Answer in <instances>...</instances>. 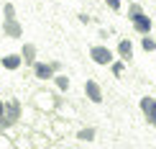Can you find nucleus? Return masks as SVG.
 I'll use <instances>...</instances> for the list:
<instances>
[{
  "mask_svg": "<svg viewBox=\"0 0 156 149\" xmlns=\"http://www.w3.org/2000/svg\"><path fill=\"white\" fill-rule=\"evenodd\" d=\"M90 59L95 64H100V67H110V64L115 62V54H113L110 47H105V44H95V47H90Z\"/></svg>",
  "mask_w": 156,
  "mask_h": 149,
  "instance_id": "obj_1",
  "label": "nucleus"
},
{
  "mask_svg": "<svg viewBox=\"0 0 156 149\" xmlns=\"http://www.w3.org/2000/svg\"><path fill=\"white\" fill-rule=\"evenodd\" d=\"M128 21H131L133 31H136V34H141V36L151 34V28H154V21L146 16L144 10H133V13H128Z\"/></svg>",
  "mask_w": 156,
  "mask_h": 149,
  "instance_id": "obj_2",
  "label": "nucleus"
},
{
  "mask_svg": "<svg viewBox=\"0 0 156 149\" xmlns=\"http://www.w3.org/2000/svg\"><path fill=\"white\" fill-rule=\"evenodd\" d=\"M62 100L56 98V95L46 93V90H38V93L34 95V108H38V111H54V108H59Z\"/></svg>",
  "mask_w": 156,
  "mask_h": 149,
  "instance_id": "obj_3",
  "label": "nucleus"
},
{
  "mask_svg": "<svg viewBox=\"0 0 156 149\" xmlns=\"http://www.w3.org/2000/svg\"><path fill=\"white\" fill-rule=\"evenodd\" d=\"M138 108H141V113H144V118L156 129V98H151V95L141 98L138 100Z\"/></svg>",
  "mask_w": 156,
  "mask_h": 149,
  "instance_id": "obj_4",
  "label": "nucleus"
},
{
  "mask_svg": "<svg viewBox=\"0 0 156 149\" xmlns=\"http://www.w3.org/2000/svg\"><path fill=\"white\" fill-rule=\"evenodd\" d=\"M21 116H23L21 100H18V98H10L8 106H5V121H8V126H16L18 121H21Z\"/></svg>",
  "mask_w": 156,
  "mask_h": 149,
  "instance_id": "obj_5",
  "label": "nucleus"
},
{
  "mask_svg": "<svg viewBox=\"0 0 156 149\" xmlns=\"http://www.w3.org/2000/svg\"><path fill=\"white\" fill-rule=\"evenodd\" d=\"M84 95H87L90 103H95V106H100L102 103V88L97 80H84Z\"/></svg>",
  "mask_w": 156,
  "mask_h": 149,
  "instance_id": "obj_6",
  "label": "nucleus"
},
{
  "mask_svg": "<svg viewBox=\"0 0 156 149\" xmlns=\"http://www.w3.org/2000/svg\"><path fill=\"white\" fill-rule=\"evenodd\" d=\"M56 69L51 67V62H36L34 64V77L36 80H54Z\"/></svg>",
  "mask_w": 156,
  "mask_h": 149,
  "instance_id": "obj_7",
  "label": "nucleus"
},
{
  "mask_svg": "<svg viewBox=\"0 0 156 149\" xmlns=\"http://www.w3.org/2000/svg\"><path fill=\"white\" fill-rule=\"evenodd\" d=\"M3 34H5V39H21L23 36V26L18 23V18L3 21Z\"/></svg>",
  "mask_w": 156,
  "mask_h": 149,
  "instance_id": "obj_8",
  "label": "nucleus"
},
{
  "mask_svg": "<svg viewBox=\"0 0 156 149\" xmlns=\"http://www.w3.org/2000/svg\"><path fill=\"white\" fill-rule=\"evenodd\" d=\"M0 64H3V69H8V72H16L23 64V57L21 54H5L3 59H0Z\"/></svg>",
  "mask_w": 156,
  "mask_h": 149,
  "instance_id": "obj_9",
  "label": "nucleus"
},
{
  "mask_svg": "<svg viewBox=\"0 0 156 149\" xmlns=\"http://www.w3.org/2000/svg\"><path fill=\"white\" fill-rule=\"evenodd\" d=\"M21 57H23V64H28V67H34V64L38 62V59H36V44L26 41V44H23V49H21Z\"/></svg>",
  "mask_w": 156,
  "mask_h": 149,
  "instance_id": "obj_10",
  "label": "nucleus"
},
{
  "mask_svg": "<svg viewBox=\"0 0 156 149\" xmlns=\"http://www.w3.org/2000/svg\"><path fill=\"white\" fill-rule=\"evenodd\" d=\"M118 57L126 59V62L133 59V41H131V39H120V41H118Z\"/></svg>",
  "mask_w": 156,
  "mask_h": 149,
  "instance_id": "obj_11",
  "label": "nucleus"
},
{
  "mask_svg": "<svg viewBox=\"0 0 156 149\" xmlns=\"http://www.w3.org/2000/svg\"><path fill=\"white\" fill-rule=\"evenodd\" d=\"M95 136H97V131H95L92 126L80 129V131H77V139H80V141H87V144H90V141H95Z\"/></svg>",
  "mask_w": 156,
  "mask_h": 149,
  "instance_id": "obj_12",
  "label": "nucleus"
},
{
  "mask_svg": "<svg viewBox=\"0 0 156 149\" xmlns=\"http://www.w3.org/2000/svg\"><path fill=\"white\" fill-rule=\"evenodd\" d=\"M54 85H56V90H62V93H67L72 82H69V77H67V75H54Z\"/></svg>",
  "mask_w": 156,
  "mask_h": 149,
  "instance_id": "obj_13",
  "label": "nucleus"
},
{
  "mask_svg": "<svg viewBox=\"0 0 156 149\" xmlns=\"http://www.w3.org/2000/svg\"><path fill=\"white\" fill-rule=\"evenodd\" d=\"M126 59H120V57H118V59H115L113 64H110V72H113V77H120L123 75V69H126Z\"/></svg>",
  "mask_w": 156,
  "mask_h": 149,
  "instance_id": "obj_14",
  "label": "nucleus"
},
{
  "mask_svg": "<svg viewBox=\"0 0 156 149\" xmlns=\"http://www.w3.org/2000/svg\"><path fill=\"white\" fill-rule=\"evenodd\" d=\"M141 47H144V51H156V39H151V34H146L141 39Z\"/></svg>",
  "mask_w": 156,
  "mask_h": 149,
  "instance_id": "obj_15",
  "label": "nucleus"
},
{
  "mask_svg": "<svg viewBox=\"0 0 156 149\" xmlns=\"http://www.w3.org/2000/svg\"><path fill=\"white\" fill-rule=\"evenodd\" d=\"M16 18V5L13 3H5L3 5V21H13Z\"/></svg>",
  "mask_w": 156,
  "mask_h": 149,
  "instance_id": "obj_16",
  "label": "nucleus"
},
{
  "mask_svg": "<svg viewBox=\"0 0 156 149\" xmlns=\"http://www.w3.org/2000/svg\"><path fill=\"white\" fill-rule=\"evenodd\" d=\"M0 149H16V141H13L5 131H0Z\"/></svg>",
  "mask_w": 156,
  "mask_h": 149,
  "instance_id": "obj_17",
  "label": "nucleus"
},
{
  "mask_svg": "<svg viewBox=\"0 0 156 149\" xmlns=\"http://www.w3.org/2000/svg\"><path fill=\"white\" fill-rule=\"evenodd\" d=\"M13 141H16V149H34V147L28 144V139H26V136H18V139H13Z\"/></svg>",
  "mask_w": 156,
  "mask_h": 149,
  "instance_id": "obj_18",
  "label": "nucleus"
},
{
  "mask_svg": "<svg viewBox=\"0 0 156 149\" xmlns=\"http://www.w3.org/2000/svg\"><path fill=\"white\" fill-rule=\"evenodd\" d=\"M105 3H108V8H110V10L118 13V10H120V5H123V0H105Z\"/></svg>",
  "mask_w": 156,
  "mask_h": 149,
  "instance_id": "obj_19",
  "label": "nucleus"
},
{
  "mask_svg": "<svg viewBox=\"0 0 156 149\" xmlns=\"http://www.w3.org/2000/svg\"><path fill=\"white\" fill-rule=\"evenodd\" d=\"M77 18H80V23H90V16H87V13H80Z\"/></svg>",
  "mask_w": 156,
  "mask_h": 149,
  "instance_id": "obj_20",
  "label": "nucleus"
},
{
  "mask_svg": "<svg viewBox=\"0 0 156 149\" xmlns=\"http://www.w3.org/2000/svg\"><path fill=\"white\" fill-rule=\"evenodd\" d=\"M51 67H54L56 72H59V69H62V62H59V59H51Z\"/></svg>",
  "mask_w": 156,
  "mask_h": 149,
  "instance_id": "obj_21",
  "label": "nucleus"
},
{
  "mask_svg": "<svg viewBox=\"0 0 156 149\" xmlns=\"http://www.w3.org/2000/svg\"><path fill=\"white\" fill-rule=\"evenodd\" d=\"M5 106H8V100H3V98H0V113H5Z\"/></svg>",
  "mask_w": 156,
  "mask_h": 149,
  "instance_id": "obj_22",
  "label": "nucleus"
},
{
  "mask_svg": "<svg viewBox=\"0 0 156 149\" xmlns=\"http://www.w3.org/2000/svg\"><path fill=\"white\" fill-rule=\"evenodd\" d=\"M128 3H133V0H128Z\"/></svg>",
  "mask_w": 156,
  "mask_h": 149,
  "instance_id": "obj_23",
  "label": "nucleus"
}]
</instances>
